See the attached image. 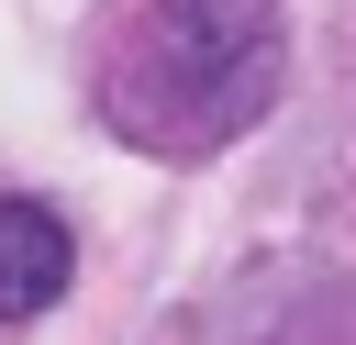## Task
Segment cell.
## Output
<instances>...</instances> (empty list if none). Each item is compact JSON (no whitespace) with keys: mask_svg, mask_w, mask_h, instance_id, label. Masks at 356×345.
Returning a JSON list of instances; mask_svg holds the SVG:
<instances>
[{"mask_svg":"<svg viewBox=\"0 0 356 345\" xmlns=\"http://www.w3.org/2000/svg\"><path fill=\"white\" fill-rule=\"evenodd\" d=\"M289 78L278 0H145L100 67V111L145 156H222Z\"/></svg>","mask_w":356,"mask_h":345,"instance_id":"cell-1","label":"cell"},{"mask_svg":"<svg viewBox=\"0 0 356 345\" xmlns=\"http://www.w3.org/2000/svg\"><path fill=\"white\" fill-rule=\"evenodd\" d=\"M67 278H78V234H67V211L56 200H0V323H33L44 300H67Z\"/></svg>","mask_w":356,"mask_h":345,"instance_id":"cell-2","label":"cell"}]
</instances>
